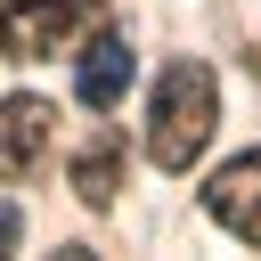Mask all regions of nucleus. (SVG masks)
I'll use <instances>...</instances> for the list:
<instances>
[{
    "mask_svg": "<svg viewBox=\"0 0 261 261\" xmlns=\"http://www.w3.org/2000/svg\"><path fill=\"white\" fill-rule=\"evenodd\" d=\"M220 130V82L204 57H171L163 82H155V106H147V155L155 171H188Z\"/></svg>",
    "mask_w": 261,
    "mask_h": 261,
    "instance_id": "f257e3e1",
    "label": "nucleus"
},
{
    "mask_svg": "<svg viewBox=\"0 0 261 261\" xmlns=\"http://www.w3.org/2000/svg\"><path fill=\"white\" fill-rule=\"evenodd\" d=\"M106 33V0H0V57L41 65Z\"/></svg>",
    "mask_w": 261,
    "mask_h": 261,
    "instance_id": "f03ea898",
    "label": "nucleus"
},
{
    "mask_svg": "<svg viewBox=\"0 0 261 261\" xmlns=\"http://www.w3.org/2000/svg\"><path fill=\"white\" fill-rule=\"evenodd\" d=\"M49 139H57V106L49 98H0V179H33L49 163Z\"/></svg>",
    "mask_w": 261,
    "mask_h": 261,
    "instance_id": "7ed1b4c3",
    "label": "nucleus"
},
{
    "mask_svg": "<svg viewBox=\"0 0 261 261\" xmlns=\"http://www.w3.org/2000/svg\"><path fill=\"white\" fill-rule=\"evenodd\" d=\"M204 212H212L228 237H245V245L261 253V147L237 155V163H220V171L204 179Z\"/></svg>",
    "mask_w": 261,
    "mask_h": 261,
    "instance_id": "20e7f679",
    "label": "nucleus"
},
{
    "mask_svg": "<svg viewBox=\"0 0 261 261\" xmlns=\"http://www.w3.org/2000/svg\"><path fill=\"white\" fill-rule=\"evenodd\" d=\"M130 82H139V49H130L122 33H98V41H82V65H73V98H82L90 114H114Z\"/></svg>",
    "mask_w": 261,
    "mask_h": 261,
    "instance_id": "39448f33",
    "label": "nucleus"
},
{
    "mask_svg": "<svg viewBox=\"0 0 261 261\" xmlns=\"http://www.w3.org/2000/svg\"><path fill=\"white\" fill-rule=\"evenodd\" d=\"M122 171H130V155H122V139H114V130H90V139L73 147V196H82L90 212H106V204H114Z\"/></svg>",
    "mask_w": 261,
    "mask_h": 261,
    "instance_id": "423d86ee",
    "label": "nucleus"
},
{
    "mask_svg": "<svg viewBox=\"0 0 261 261\" xmlns=\"http://www.w3.org/2000/svg\"><path fill=\"white\" fill-rule=\"evenodd\" d=\"M16 228H24V212H16V204H8V196H0V253H8V245H16Z\"/></svg>",
    "mask_w": 261,
    "mask_h": 261,
    "instance_id": "0eeeda50",
    "label": "nucleus"
}]
</instances>
